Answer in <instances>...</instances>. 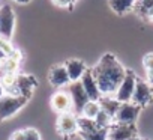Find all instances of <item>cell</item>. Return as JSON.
<instances>
[{
	"mask_svg": "<svg viewBox=\"0 0 153 140\" xmlns=\"http://www.w3.org/2000/svg\"><path fill=\"white\" fill-rule=\"evenodd\" d=\"M93 77L98 83L102 97H114L120 83L125 79L126 69L123 65L111 54L107 53L101 57L95 68H92Z\"/></svg>",
	"mask_w": 153,
	"mask_h": 140,
	"instance_id": "6da1fadb",
	"label": "cell"
},
{
	"mask_svg": "<svg viewBox=\"0 0 153 140\" xmlns=\"http://www.w3.org/2000/svg\"><path fill=\"white\" fill-rule=\"evenodd\" d=\"M27 103V98L21 97V95H8L5 94L0 98V121L8 119L11 116H14L15 113H18L24 104Z\"/></svg>",
	"mask_w": 153,
	"mask_h": 140,
	"instance_id": "7a4b0ae2",
	"label": "cell"
},
{
	"mask_svg": "<svg viewBox=\"0 0 153 140\" xmlns=\"http://www.w3.org/2000/svg\"><path fill=\"white\" fill-rule=\"evenodd\" d=\"M15 29V12L9 5L0 6V36L11 41Z\"/></svg>",
	"mask_w": 153,
	"mask_h": 140,
	"instance_id": "3957f363",
	"label": "cell"
},
{
	"mask_svg": "<svg viewBox=\"0 0 153 140\" xmlns=\"http://www.w3.org/2000/svg\"><path fill=\"white\" fill-rule=\"evenodd\" d=\"M135 83H137V76L134 71H126L125 74V79L123 82L120 83L114 98L123 104V103H131L132 100V95H134V91H135Z\"/></svg>",
	"mask_w": 153,
	"mask_h": 140,
	"instance_id": "277c9868",
	"label": "cell"
},
{
	"mask_svg": "<svg viewBox=\"0 0 153 140\" xmlns=\"http://www.w3.org/2000/svg\"><path fill=\"white\" fill-rule=\"evenodd\" d=\"M152 100H153V91H152V86L147 83V80L137 79L135 91H134V95H132L131 103L135 104V106H138V107H143V106H147Z\"/></svg>",
	"mask_w": 153,
	"mask_h": 140,
	"instance_id": "5b68a950",
	"label": "cell"
},
{
	"mask_svg": "<svg viewBox=\"0 0 153 140\" xmlns=\"http://www.w3.org/2000/svg\"><path fill=\"white\" fill-rule=\"evenodd\" d=\"M78 131V118L72 112L62 113L57 119V133L62 137H71Z\"/></svg>",
	"mask_w": 153,
	"mask_h": 140,
	"instance_id": "8992f818",
	"label": "cell"
},
{
	"mask_svg": "<svg viewBox=\"0 0 153 140\" xmlns=\"http://www.w3.org/2000/svg\"><path fill=\"white\" fill-rule=\"evenodd\" d=\"M141 107L132 104V103H123L120 104L116 116H114V121L116 124H122V125H132L140 113Z\"/></svg>",
	"mask_w": 153,
	"mask_h": 140,
	"instance_id": "52a82bcc",
	"label": "cell"
},
{
	"mask_svg": "<svg viewBox=\"0 0 153 140\" xmlns=\"http://www.w3.org/2000/svg\"><path fill=\"white\" fill-rule=\"evenodd\" d=\"M68 92L71 95L74 109L78 112V113H81L83 107L90 101L89 97H87V94H86V91H84V88H83V85H81V82H72V83H69Z\"/></svg>",
	"mask_w": 153,
	"mask_h": 140,
	"instance_id": "ba28073f",
	"label": "cell"
},
{
	"mask_svg": "<svg viewBox=\"0 0 153 140\" xmlns=\"http://www.w3.org/2000/svg\"><path fill=\"white\" fill-rule=\"evenodd\" d=\"M51 109L62 115V113H69L74 110V104L71 100V95L68 91H57L53 97H51Z\"/></svg>",
	"mask_w": 153,
	"mask_h": 140,
	"instance_id": "9c48e42d",
	"label": "cell"
},
{
	"mask_svg": "<svg viewBox=\"0 0 153 140\" xmlns=\"http://www.w3.org/2000/svg\"><path fill=\"white\" fill-rule=\"evenodd\" d=\"M65 68L68 71V77H69V82H80L81 77L84 76V73L87 71V65L80 60V59H68L65 63Z\"/></svg>",
	"mask_w": 153,
	"mask_h": 140,
	"instance_id": "30bf717a",
	"label": "cell"
},
{
	"mask_svg": "<svg viewBox=\"0 0 153 140\" xmlns=\"http://www.w3.org/2000/svg\"><path fill=\"white\" fill-rule=\"evenodd\" d=\"M80 82H81V85H83V88H84V91H86V94H87V97H89L90 101H99L102 98L101 91L98 88V83H96V80L93 77L92 69H87Z\"/></svg>",
	"mask_w": 153,
	"mask_h": 140,
	"instance_id": "8fae6325",
	"label": "cell"
},
{
	"mask_svg": "<svg viewBox=\"0 0 153 140\" xmlns=\"http://www.w3.org/2000/svg\"><path fill=\"white\" fill-rule=\"evenodd\" d=\"M48 82L54 88H63V86H68L71 83L65 65H54V66H51L50 73H48Z\"/></svg>",
	"mask_w": 153,
	"mask_h": 140,
	"instance_id": "7c38bea8",
	"label": "cell"
},
{
	"mask_svg": "<svg viewBox=\"0 0 153 140\" xmlns=\"http://www.w3.org/2000/svg\"><path fill=\"white\" fill-rule=\"evenodd\" d=\"M36 79L33 76H29V74H20L18 76V80H17V91H18V95L24 97V98H30L33 89L36 88Z\"/></svg>",
	"mask_w": 153,
	"mask_h": 140,
	"instance_id": "4fadbf2b",
	"label": "cell"
},
{
	"mask_svg": "<svg viewBox=\"0 0 153 140\" xmlns=\"http://www.w3.org/2000/svg\"><path fill=\"white\" fill-rule=\"evenodd\" d=\"M23 59V53L20 50H14L3 62H2V73H12L17 74L18 68H20V62Z\"/></svg>",
	"mask_w": 153,
	"mask_h": 140,
	"instance_id": "5bb4252c",
	"label": "cell"
},
{
	"mask_svg": "<svg viewBox=\"0 0 153 140\" xmlns=\"http://www.w3.org/2000/svg\"><path fill=\"white\" fill-rule=\"evenodd\" d=\"M134 136L132 125H122L117 124L108 131V140H128Z\"/></svg>",
	"mask_w": 153,
	"mask_h": 140,
	"instance_id": "9a60e30c",
	"label": "cell"
},
{
	"mask_svg": "<svg viewBox=\"0 0 153 140\" xmlns=\"http://www.w3.org/2000/svg\"><path fill=\"white\" fill-rule=\"evenodd\" d=\"M135 3H137V0H108L111 11L116 12L117 15H125V14L134 11Z\"/></svg>",
	"mask_w": 153,
	"mask_h": 140,
	"instance_id": "2e32d148",
	"label": "cell"
},
{
	"mask_svg": "<svg viewBox=\"0 0 153 140\" xmlns=\"http://www.w3.org/2000/svg\"><path fill=\"white\" fill-rule=\"evenodd\" d=\"M99 104H101V109L104 112H107L108 115H111L113 118L116 116L119 107H120V103L114 98V97H102L99 100Z\"/></svg>",
	"mask_w": 153,
	"mask_h": 140,
	"instance_id": "e0dca14e",
	"label": "cell"
},
{
	"mask_svg": "<svg viewBox=\"0 0 153 140\" xmlns=\"http://www.w3.org/2000/svg\"><path fill=\"white\" fill-rule=\"evenodd\" d=\"M101 112V104L99 101H89L83 110H81V116L83 118H87V119H96V116L99 115Z\"/></svg>",
	"mask_w": 153,
	"mask_h": 140,
	"instance_id": "ac0fdd59",
	"label": "cell"
},
{
	"mask_svg": "<svg viewBox=\"0 0 153 140\" xmlns=\"http://www.w3.org/2000/svg\"><path fill=\"white\" fill-rule=\"evenodd\" d=\"M78 130L80 133H93L96 130H99V127L96 125L95 119H87V118H78Z\"/></svg>",
	"mask_w": 153,
	"mask_h": 140,
	"instance_id": "d6986e66",
	"label": "cell"
},
{
	"mask_svg": "<svg viewBox=\"0 0 153 140\" xmlns=\"http://www.w3.org/2000/svg\"><path fill=\"white\" fill-rule=\"evenodd\" d=\"M84 140H108V128H99L93 133H80Z\"/></svg>",
	"mask_w": 153,
	"mask_h": 140,
	"instance_id": "ffe728a7",
	"label": "cell"
},
{
	"mask_svg": "<svg viewBox=\"0 0 153 140\" xmlns=\"http://www.w3.org/2000/svg\"><path fill=\"white\" fill-rule=\"evenodd\" d=\"M113 121H114V118H113L111 115H108L107 112H104L102 109H101L99 115H98L96 119H95V122H96V125H98L99 128H108V127L113 124Z\"/></svg>",
	"mask_w": 153,
	"mask_h": 140,
	"instance_id": "44dd1931",
	"label": "cell"
},
{
	"mask_svg": "<svg viewBox=\"0 0 153 140\" xmlns=\"http://www.w3.org/2000/svg\"><path fill=\"white\" fill-rule=\"evenodd\" d=\"M135 9L140 15H143L146 18L147 12L150 9H153V0H137V3H135Z\"/></svg>",
	"mask_w": 153,
	"mask_h": 140,
	"instance_id": "7402d4cb",
	"label": "cell"
},
{
	"mask_svg": "<svg viewBox=\"0 0 153 140\" xmlns=\"http://www.w3.org/2000/svg\"><path fill=\"white\" fill-rule=\"evenodd\" d=\"M0 50H2L6 56H9L15 48L12 47V44H11V41H8V39H5V38H2L0 36Z\"/></svg>",
	"mask_w": 153,
	"mask_h": 140,
	"instance_id": "603a6c76",
	"label": "cell"
},
{
	"mask_svg": "<svg viewBox=\"0 0 153 140\" xmlns=\"http://www.w3.org/2000/svg\"><path fill=\"white\" fill-rule=\"evenodd\" d=\"M24 137H26V140H41V134L36 128H26Z\"/></svg>",
	"mask_w": 153,
	"mask_h": 140,
	"instance_id": "cb8c5ba5",
	"label": "cell"
},
{
	"mask_svg": "<svg viewBox=\"0 0 153 140\" xmlns=\"http://www.w3.org/2000/svg\"><path fill=\"white\" fill-rule=\"evenodd\" d=\"M143 66L146 71L149 69H153V53H147L144 57H143Z\"/></svg>",
	"mask_w": 153,
	"mask_h": 140,
	"instance_id": "d4e9b609",
	"label": "cell"
},
{
	"mask_svg": "<svg viewBox=\"0 0 153 140\" xmlns=\"http://www.w3.org/2000/svg\"><path fill=\"white\" fill-rule=\"evenodd\" d=\"M9 140H26V137H24V130H17V131H14V133L11 134Z\"/></svg>",
	"mask_w": 153,
	"mask_h": 140,
	"instance_id": "484cf974",
	"label": "cell"
},
{
	"mask_svg": "<svg viewBox=\"0 0 153 140\" xmlns=\"http://www.w3.org/2000/svg\"><path fill=\"white\" fill-rule=\"evenodd\" d=\"M53 2L57 5V6H62V8H69L75 3V0H53Z\"/></svg>",
	"mask_w": 153,
	"mask_h": 140,
	"instance_id": "4316f807",
	"label": "cell"
},
{
	"mask_svg": "<svg viewBox=\"0 0 153 140\" xmlns=\"http://www.w3.org/2000/svg\"><path fill=\"white\" fill-rule=\"evenodd\" d=\"M146 76H147V83L153 88V69H149V71H146Z\"/></svg>",
	"mask_w": 153,
	"mask_h": 140,
	"instance_id": "83f0119b",
	"label": "cell"
},
{
	"mask_svg": "<svg viewBox=\"0 0 153 140\" xmlns=\"http://www.w3.org/2000/svg\"><path fill=\"white\" fill-rule=\"evenodd\" d=\"M146 18H147L149 21H152V23H153V9H150V11L147 12V15H146Z\"/></svg>",
	"mask_w": 153,
	"mask_h": 140,
	"instance_id": "f1b7e54d",
	"label": "cell"
},
{
	"mask_svg": "<svg viewBox=\"0 0 153 140\" xmlns=\"http://www.w3.org/2000/svg\"><path fill=\"white\" fill-rule=\"evenodd\" d=\"M15 2H17V3H29L30 0H15Z\"/></svg>",
	"mask_w": 153,
	"mask_h": 140,
	"instance_id": "f546056e",
	"label": "cell"
},
{
	"mask_svg": "<svg viewBox=\"0 0 153 140\" xmlns=\"http://www.w3.org/2000/svg\"><path fill=\"white\" fill-rule=\"evenodd\" d=\"M5 95V92H3V89H2V86H0V98H2Z\"/></svg>",
	"mask_w": 153,
	"mask_h": 140,
	"instance_id": "4dcf8cb0",
	"label": "cell"
},
{
	"mask_svg": "<svg viewBox=\"0 0 153 140\" xmlns=\"http://www.w3.org/2000/svg\"><path fill=\"white\" fill-rule=\"evenodd\" d=\"M128 140H140V139H138V137H135V136H132V137H131V139H128Z\"/></svg>",
	"mask_w": 153,
	"mask_h": 140,
	"instance_id": "1f68e13d",
	"label": "cell"
},
{
	"mask_svg": "<svg viewBox=\"0 0 153 140\" xmlns=\"http://www.w3.org/2000/svg\"><path fill=\"white\" fill-rule=\"evenodd\" d=\"M0 73H2V60H0Z\"/></svg>",
	"mask_w": 153,
	"mask_h": 140,
	"instance_id": "d6a6232c",
	"label": "cell"
}]
</instances>
